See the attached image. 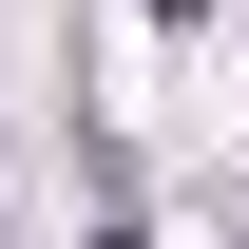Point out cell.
I'll list each match as a JSON object with an SVG mask.
<instances>
[{
    "mask_svg": "<svg viewBox=\"0 0 249 249\" xmlns=\"http://www.w3.org/2000/svg\"><path fill=\"white\" fill-rule=\"evenodd\" d=\"M154 19H211V0H154Z\"/></svg>",
    "mask_w": 249,
    "mask_h": 249,
    "instance_id": "cell-1",
    "label": "cell"
}]
</instances>
